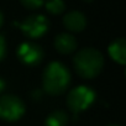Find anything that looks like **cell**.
I'll return each instance as SVG.
<instances>
[{
    "label": "cell",
    "mask_w": 126,
    "mask_h": 126,
    "mask_svg": "<svg viewBox=\"0 0 126 126\" xmlns=\"http://www.w3.org/2000/svg\"><path fill=\"white\" fill-rule=\"evenodd\" d=\"M43 89L49 95L63 94L71 84V72L61 62H51L42 74Z\"/></svg>",
    "instance_id": "1"
},
{
    "label": "cell",
    "mask_w": 126,
    "mask_h": 126,
    "mask_svg": "<svg viewBox=\"0 0 126 126\" xmlns=\"http://www.w3.org/2000/svg\"><path fill=\"white\" fill-rule=\"evenodd\" d=\"M73 64L78 76L84 79H93L101 72L104 67V56L93 47H87L77 52Z\"/></svg>",
    "instance_id": "2"
},
{
    "label": "cell",
    "mask_w": 126,
    "mask_h": 126,
    "mask_svg": "<svg viewBox=\"0 0 126 126\" xmlns=\"http://www.w3.org/2000/svg\"><path fill=\"white\" fill-rule=\"evenodd\" d=\"M95 98H96V93L90 87L79 85L77 88H73L68 93L67 105L74 115H78L79 112L88 109L94 103Z\"/></svg>",
    "instance_id": "3"
},
{
    "label": "cell",
    "mask_w": 126,
    "mask_h": 126,
    "mask_svg": "<svg viewBox=\"0 0 126 126\" xmlns=\"http://www.w3.org/2000/svg\"><path fill=\"white\" fill-rule=\"evenodd\" d=\"M25 114L24 101L13 94L0 96V119L13 122L20 120Z\"/></svg>",
    "instance_id": "4"
},
{
    "label": "cell",
    "mask_w": 126,
    "mask_h": 126,
    "mask_svg": "<svg viewBox=\"0 0 126 126\" xmlns=\"http://www.w3.org/2000/svg\"><path fill=\"white\" fill-rule=\"evenodd\" d=\"M15 25L19 26L24 35L30 38L42 37L49 27V22L43 15H30L22 22H15Z\"/></svg>",
    "instance_id": "5"
},
{
    "label": "cell",
    "mask_w": 126,
    "mask_h": 126,
    "mask_svg": "<svg viewBox=\"0 0 126 126\" xmlns=\"http://www.w3.org/2000/svg\"><path fill=\"white\" fill-rule=\"evenodd\" d=\"M17 58L24 63L25 66L35 67L40 64L43 59V49L40 45L33 42H24L19 46L16 51Z\"/></svg>",
    "instance_id": "6"
},
{
    "label": "cell",
    "mask_w": 126,
    "mask_h": 126,
    "mask_svg": "<svg viewBox=\"0 0 126 126\" xmlns=\"http://www.w3.org/2000/svg\"><path fill=\"white\" fill-rule=\"evenodd\" d=\"M63 25L67 27V30H69L72 32H80L87 26V17L84 16L83 13L73 10L64 15V17H63Z\"/></svg>",
    "instance_id": "7"
},
{
    "label": "cell",
    "mask_w": 126,
    "mask_h": 126,
    "mask_svg": "<svg viewBox=\"0 0 126 126\" xmlns=\"http://www.w3.org/2000/svg\"><path fill=\"white\" fill-rule=\"evenodd\" d=\"M77 40L73 35L62 32L54 38V47L62 54H69L77 49Z\"/></svg>",
    "instance_id": "8"
},
{
    "label": "cell",
    "mask_w": 126,
    "mask_h": 126,
    "mask_svg": "<svg viewBox=\"0 0 126 126\" xmlns=\"http://www.w3.org/2000/svg\"><path fill=\"white\" fill-rule=\"evenodd\" d=\"M109 54L119 64L126 63V41L125 38H116L109 46Z\"/></svg>",
    "instance_id": "9"
},
{
    "label": "cell",
    "mask_w": 126,
    "mask_h": 126,
    "mask_svg": "<svg viewBox=\"0 0 126 126\" xmlns=\"http://www.w3.org/2000/svg\"><path fill=\"white\" fill-rule=\"evenodd\" d=\"M68 121H69V116L67 115L66 111L56 110L46 117L45 126H67Z\"/></svg>",
    "instance_id": "10"
},
{
    "label": "cell",
    "mask_w": 126,
    "mask_h": 126,
    "mask_svg": "<svg viewBox=\"0 0 126 126\" xmlns=\"http://www.w3.org/2000/svg\"><path fill=\"white\" fill-rule=\"evenodd\" d=\"M46 9L48 13H51L53 15H58L64 11L66 4L63 0H48L46 3Z\"/></svg>",
    "instance_id": "11"
},
{
    "label": "cell",
    "mask_w": 126,
    "mask_h": 126,
    "mask_svg": "<svg viewBox=\"0 0 126 126\" xmlns=\"http://www.w3.org/2000/svg\"><path fill=\"white\" fill-rule=\"evenodd\" d=\"M20 1H21V4L25 8H27L30 10L38 9V8H41L45 4V0H20Z\"/></svg>",
    "instance_id": "12"
},
{
    "label": "cell",
    "mask_w": 126,
    "mask_h": 126,
    "mask_svg": "<svg viewBox=\"0 0 126 126\" xmlns=\"http://www.w3.org/2000/svg\"><path fill=\"white\" fill-rule=\"evenodd\" d=\"M6 56V41L5 37L0 33V62H1Z\"/></svg>",
    "instance_id": "13"
},
{
    "label": "cell",
    "mask_w": 126,
    "mask_h": 126,
    "mask_svg": "<svg viewBox=\"0 0 126 126\" xmlns=\"http://www.w3.org/2000/svg\"><path fill=\"white\" fill-rule=\"evenodd\" d=\"M4 89H5V82H4L1 78H0V93H1Z\"/></svg>",
    "instance_id": "14"
},
{
    "label": "cell",
    "mask_w": 126,
    "mask_h": 126,
    "mask_svg": "<svg viewBox=\"0 0 126 126\" xmlns=\"http://www.w3.org/2000/svg\"><path fill=\"white\" fill-rule=\"evenodd\" d=\"M3 24H4V15H3L1 11H0V27L3 26Z\"/></svg>",
    "instance_id": "15"
},
{
    "label": "cell",
    "mask_w": 126,
    "mask_h": 126,
    "mask_svg": "<svg viewBox=\"0 0 126 126\" xmlns=\"http://www.w3.org/2000/svg\"><path fill=\"white\" fill-rule=\"evenodd\" d=\"M108 126H120V125H116V124H111V125H108Z\"/></svg>",
    "instance_id": "16"
},
{
    "label": "cell",
    "mask_w": 126,
    "mask_h": 126,
    "mask_svg": "<svg viewBox=\"0 0 126 126\" xmlns=\"http://www.w3.org/2000/svg\"><path fill=\"white\" fill-rule=\"evenodd\" d=\"M84 1H93V0H84Z\"/></svg>",
    "instance_id": "17"
}]
</instances>
